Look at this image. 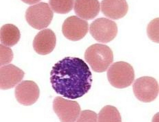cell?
<instances>
[{"instance_id":"obj_2","label":"cell","mask_w":159,"mask_h":122,"mask_svg":"<svg viewBox=\"0 0 159 122\" xmlns=\"http://www.w3.org/2000/svg\"><path fill=\"white\" fill-rule=\"evenodd\" d=\"M84 59L93 71L102 73L106 72L113 62V54L107 45L95 44L86 49Z\"/></svg>"},{"instance_id":"obj_18","label":"cell","mask_w":159,"mask_h":122,"mask_svg":"<svg viewBox=\"0 0 159 122\" xmlns=\"http://www.w3.org/2000/svg\"><path fill=\"white\" fill-rule=\"evenodd\" d=\"M1 60L0 66H5L11 63L13 59V53L11 49L8 46L1 44Z\"/></svg>"},{"instance_id":"obj_17","label":"cell","mask_w":159,"mask_h":122,"mask_svg":"<svg viewBox=\"0 0 159 122\" xmlns=\"http://www.w3.org/2000/svg\"><path fill=\"white\" fill-rule=\"evenodd\" d=\"M148 37L154 42L159 43V18H155L148 24L147 27Z\"/></svg>"},{"instance_id":"obj_14","label":"cell","mask_w":159,"mask_h":122,"mask_svg":"<svg viewBox=\"0 0 159 122\" xmlns=\"http://www.w3.org/2000/svg\"><path fill=\"white\" fill-rule=\"evenodd\" d=\"M1 44L8 47H12L18 43L20 38V33L18 28L12 24H6L1 29Z\"/></svg>"},{"instance_id":"obj_6","label":"cell","mask_w":159,"mask_h":122,"mask_svg":"<svg viewBox=\"0 0 159 122\" xmlns=\"http://www.w3.org/2000/svg\"><path fill=\"white\" fill-rule=\"evenodd\" d=\"M133 88L136 98L144 103L153 101L158 96V83L155 79L151 77H142L136 79Z\"/></svg>"},{"instance_id":"obj_19","label":"cell","mask_w":159,"mask_h":122,"mask_svg":"<svg viewBox=\"0 0 159 122\" xmlns=\"http://www.w3.org/2000/svg\"><path fill=\"white\" fill-rule=\"evenodd\" d=\"M97 114L94 111L90 110H84L80 112L77 122H97Z\"/></svg>"},{"instance_id":"obj_16","label":"cell","mask_w":159,"mask_h":122,"mask_svg":"<svg viewBox=\"0 0 159 122\" xmlns=\"http://www.w3.org/2000/svg\"><path fill=\"white\" fill-rule=\"evenodd\" d=\"M75 1H50V6L52 11L58 14H65L71 11Z\"/></svg>"},{"instance_id":"obj_9","label":"cell","mask_w":159,"mask_h":122,"mask_svg":"<svg viewBox=\"0 0 159 122\" xmlns=\"http://www.w3.org/2000/svg\"><path fill=\"white\" fill-rule=\"evenodd\" d=\"M39 87L32 81H23L15 88V96L17 101L21 105L30 106L39 99Z\"/></svg>"},{"instance_id":"obj_11","label":"cell","mask_w":159,"mask_h":122,"mask_svg":"<svg viewBox=\"0 0 159 122\" xmlns=\"http://www.w3.org/2000/svg\"><path fill=\"white\" fill-rule=\"evenodd\" d=\"M56 37L50 29L40 31L34 40L33 48L37 53L41 55L48 54L54 50L56 46Z\"/></svg>"},{"instance_id":"obj_4","label":"cell","mask_w":159,"mask_h":122,"mask_svg":"<svg viewBox=\"0 0 159 122\" xmlns=\"http://www.w3.org/2000/svg\"><path fill=\"white\" fill-rule=\"evenodd\" d=\"M25 17L30 26L40 30L49 26L53 18V12L47 3L40 2L28 7Z\"/></svg>"},{"instance_id":"obj_10","label":"cell","mask_w":159,"mask_h":122,"mask_svg":"<svg viewBox=\"0 0 159 122\" xmlns=\"http://www.w3.org/2000/svg\"><path fill=\"white\" fill-rule=\"evenodd\" d=\"M23 71L15 65L10 64L0 68V88L2 90L12 88L23 79Z\"/></svg>"},{"instance_id":"obj_1","label":"cell","mask_w":159,"mask_h":122,"mask_svg":"<svg viewBox=\"0 0 159 122\" xmlns=\"http://www.w3.org/2000/svg\"><path fill=\"white\" fill-rule=\"evenodd\" d=\"M52 88L58 94L71 99L81 97L91 87L92 73L84 61L67 57L52 67L50 73Z\"/></svg>"},{"instance_id":"obj_7","label":"cell","mask_w":159,"mask_h":122,"mask_svg":"<svg viewBox=\"0 0 159 122\" xmlns=\"http://www.w3.org/2000/svg\"><path fill=\"white\" fill-rule=\"evenodd\" d=\"M54 111L61 122L77 121L81 112V108L77 101L57 97L53 101Z\"/></svg>"},{"instance_id":"obj_15","label":"cell","mask_w":159,"mask_h":122,"mask_svg":"<svg viewBox=\"0 0 159 122\" xmlns=\"http://www.w3.org/2000/svg\"><path fill=\"white\" fill-rule=\"evenodd\" d=\"M98 122H121V117L116 107L107 106L103 107L98 114Z\"/></svg>"},{"instance_id":"obj_5","label":"cell","mask_w":159,"mask_h":122,"mask_svg":"<svg viewBox=\"0 0 159 122\" xmlns=\"http://www.w3.org/2000/svg\"><path fill=\"white\" fill-rule=\"evenodd\" d=\"M89 32L98 42L107 43L117 36V25L114 21L107 18H98L90 24Z\"/></svg>"},{"instance_id":"obj_12","label":"cell","mask_w":159,"mask_h":122,"mask_svg":"<svg viewBox=\"0 0 159 122\" xmlns=\"http://www.w3.org/2000/svg\"><path fill=\"white\" fill-rule=\"evenodd\" d=\"M101 5L103 15L113 20L123 18L129 9L128 5L125 1H103Z\"/></svg>"},{"instance_id":"obj_3","label":"cell","mask_w":159,"mask_h":122,"mask_svg":"<svg viewBox=\"0 0 159 122\" xmlns=\"http://www.w3.org/2000/svg\"><path fill=\"white\" fill-rule=\"evenodd\" d=\"M107 77L112 86L118 89L125 88L134 82V69L127 62L120 61L111 66L107 72Z\"/></svg>"},{"instance_id":"obj_8","label":"cell","mask_w":159,"mask_h":122,"mask_svg":"<svg viewBox=\"0 0 159 122\" xmlns=\"http://www.w3.org/2000/svg\"><path fill=\"white\" fill-rule=\"evenodd\" d=\"M89 25L87 21L76 16L66 18L62 26L64 36L70 40L77 41L84 38L89 31Z\"/></svg>"},{"instance_id":"obj_13","label":"cell","mask_w":159,"mask_h":122,"mask_svg":"<svg viewBox=\"0 0 159 122\" xmlns=\"http://www.w3.org/2000/svg\"><path fill=\"white\" fill-rule=\"evenodd\" d=\"M74 10L80 17L91 20L98 15L100 3L98 1H76L74 2Z\"/></svg>"}]
</instances>
